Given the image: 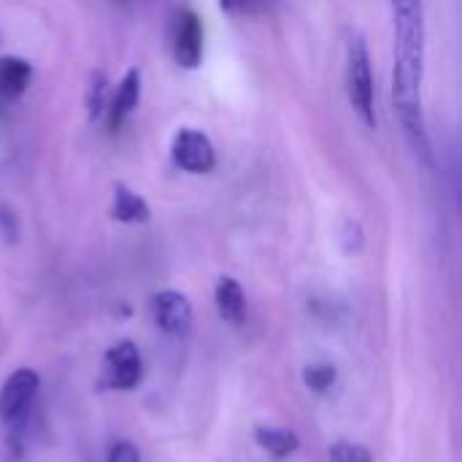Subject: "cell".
<instances>
[{
  "instance_id": "1",
  "label": "cell",
  "mask_w": 462,
  "mask_h": 462,
  "mask_svg": "<svg viewBox=\"0 0 462 462\" xmlns=\"http://www.w3.org/2000/svg\"><path fill=\"white\" fill-rule=\"evenodd\" d=\"M395 24V70L393 103L403 135L417 157L430 165V135L422 111V70H425V8L422 0H393Z\"/></svg>"
},
{
  "instance_id": "2",
  "label": "cell",
  "mask_w": 462,
  "mask_h": 462,
  "mask_svg": "<svg viewBox=\"0 0 462 462\" xmlns=\"http://www.w3.org/2000/svg\"><path fill=\"white\" fill-rule=\"evenodd\" d=\"M346 95L355 114L363 119L365 127H376V97H374V73H371V54L365 38L360 32L349 35L346 41Z\"/></svg>"
},
{
  "instance_id": "3",
  "label": "cell",
  "mask_w": 462,
  "mask_h": 462,
  "mask_svg": "<svg viewBox=\"0 0 462 462\" xmlns=\"http://www.w3.org/2000/svg\"><path fill=\"white\" fill-rule=\"evenodd\" d=\"M171 154L181 171L195 173V176L211 173L217 168V149L203 130H192V127L179 130L173 138Z\"/></svg>"
},
{
  "instance_id": "4",
  "label": "cell",
  "mask_w": 462,
  "mask_h": 462,
  "mask_svg": "<svg viewBox=\"0 0 462 462\" xmlns=\"http://www.w3.org/2000/svg\"><path fill=\"white\" fill-rule=\"evenodd\" d=\"M171 49L176 65L195 70L203 60V24L195 11L181 8L173 16V30H171Z\"/></svg>"
},
{
  "instance_id": "5",
  "label": "cell",
  "mask_w": 462,
  "mask_h": 462,
  "mask_svg": "<svg viewBox=\"0 0 462 462\" xmlns=\"http://www.w3.org/2000/svg\"><path fill=\"white\" fill-rule=\"evenodd\" d=\"M38 384H41V379L32 368H16L0 390V420L16 422L30 409V403L38 393Z\"/></svg>"
},
{
  "instance_id": "6",
  "label": "cell",
  "mask_w": 462,
  "mask_h": 462,
  "mask_svg": "<svg viewBox=\"0 0 462 462\" xmlns=\"http://www.w3.org/2000/svg\"><path fill=\"white\" fill-rule=\"evenodd\" d=\"M152 311H154V322L168 336H187L192 328V303L187 295L176 290L157 292L152 298Z\"/></svg>"
},
{
  "instance_id": "7",
  "label": "cell",
  "mask_w": 462,
  "mask_h": 462,
  "mask_svg": "<svg viewBox=\"0 0 462 462\" xmlns=\"http://www.w3.org/2000/svg\"><path fill=\"white\" fill-rule=\"evenodd\" d=\"M141 352L135 344L122 341L106 355V376L114 390H133L141 382Z\"/></svg>"
},
{
  "instance_id": "8",
  "label": "cell",
  "mask_w": 462,
  "mask_h": 462,
  "mask_svg": "<svg viewBox=\"0 0 462 462\" xmlns=\"http://www.w3.org/2000/svg\"><path fill=\"white\" fill-rule=\"evenodd\" d=\"M138 100H141V70H138V68H130V70L122 76V81H119L114 97H111L108 106H106L108 133H119V130H122V125L127 122V116L138 108Z\"/></svg>"
},
{
  "instance_id": "9",
  "label": "cell",
  "mask_w": 462,
  "mask_h": 462,
  "mask_svg": "<svg viewBox=\"0 0 462 462\" xmlns=\"http://www.w3.org/2000/svg\"><path fill=\"white\" fill-rule=\"evenodd\" d=\"M111 217L125 225H143V222H149L152 211H149V203L138 192H133L127 184H114Z\"/></svg>"
},
{
  "instance_id": "10",
  "label": "cell",
  "mask_w": 462,
  "mask_h": 462,
  "mask_svg": "<svg viewBox=\"0 0 462 462\" xmlns=\"http://www.w3.org/2000/svg\"><path fill=\"white\" fill-rule=\"evenodd\" d=\"M32 68L22 57H0V100H16L30 87Z\"/></svg>"
},
{
  "instance_id": "11",
  "label": "cell",
  "mask_w": 462,
  "mask_h": 462,
  "mask_svg": "<svg viewBox=\"0 0 462 462\" xmlns=\"http://www.w3.org/2000/svg\"><path fill=\"white\" fill-rule=\"evenodd\" d=\"M214 298H217L219 317L225 322H233V325L244 322V317H246V295H244V290H241V284L236 279L222 276L219 284H217Z\"/></svg>"
},
{
  "instance_id": "12",
  "label": "cell",
  "mask_w": 462,
  "mask_h": 462,
  "mask_svg": "<svg viewBox=\"0 0 462 462\" xmlns=\"http://www.w3.org/2000/svg\"><path fill=\"white\" fill-rule=\"evenodd\" d=\"M254 439L257 444L271 452L273 457H290L298 447H300V439L292 433V430H273V428H257L254 430Z\"/></svg>"
},
{
  "instance_id": "13",
  "label": "cell",
  "mask_w": 462,
  "mask_h": 462,
  "mask_svg": "<svg viewBox=\"0 0 462 462\" xmlns=\"http://www.w3.org/2000/svg\"><path fill=\"white\" fill-rule=\"evenodd\" d=\"M106 95H108V81H106V73L97 70V73H92L89 87H87V111H89L92 122L106 114V106H108Z\"/></svg>"
},
{
  "instance_id": "14",
  "label": "cell",
  "mask_w": 462,
  "mask_h": 462,
  "mask_svg": "<svg viewBox=\"0 0 462 462\" xmlns=\"http://www.w3.org/2000/svg\"><path fill=\"white\" fill-rule=\"evenodd\" d=\"M336 376H338V371H336V365H330V363L309 365V368L303 371L306 387H309V390H314V393H328V390L336 384Z\"/></svg>"
},
{
  "instance_id": "15",
  "label": "cell",
  "mask_w": 462,
  "mask_h": 462,
  "mask_svg": "<svg viewBox=\"0 0 462 462\" xmlns=\"http://www.w3.org/2000/svg\"><path fill=\"white\" fill-rule=\"evenodd\" d=\"M328 462H371V452L360 444L338 441L328 449Z\"/></svg>"
},
{
  "instance_id": "16",
  "label": "cell",
  "mask_w": 462,
  "mask_h": 462,
  "mask_svg": "<svg viewBox=\"0 0 462 462\" xmlns=\"http://www.w3.org/2000/svg\"><path fill=\"white\" fill-rule=\"evenodd\" d=\"M273 0H219L222 11L230 16H257L271 8Z\"/></svg>"
},
{
  "instance_id": "17",
  "label": "cell",
  "mask_w": 462,
  "mask_h": 462,
  "mask_svg": "<svg viewBox=\"0 0 462 462\" xmlns=\"http://www.w3.org/2000/svg\"><path fill=\"white\" fill-rule=\"evenodd\" d=\"M16 236H19L16 217H14V211H11L8 206H3V203H0V238H3L5 244H14V241H16Z\"/></svg>"
},
{
  "instance_id": "18",
  "label": "cell",
  "mask_w": 462,
  "mask_h": 462,
  "mask_svg": "<svg viewBox=\"0 0 462 462\" xmlns=\"http://www.w3.org/2000/svg\"><path fill=\"white\" fill-rule=\"evenodd\" d=\"M108 462H141V455L130 441H116L108 452Z\"/></svg>"
}]
</instances>
